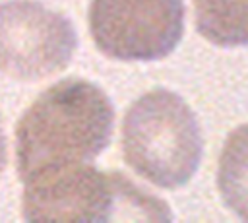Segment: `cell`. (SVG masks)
<instances>
[{
	"mask_svg": "<svg viewBox=\"0 0 248 223\" xmlns=\"http://www.w3.org/2000/svg\"><path fill=\"white\" fill-rule=\"evenodd\" d=\"M114 109L103 89L81 78L62 80L45 89L16 128L19 178L91 163L110 143Z\"/></svg>",
	"mask_w": 248,
	"mask_h": 223,
	"instance_id": "6da1fadb",
	"label": "cell"
},
{
	"mask_svg": "<svg viewBox=\"0 0 248 223\" xmlns=\"http://www.w3.org/2000/svg\"><path fill=\"white\" fill-rule=\"evenodd\" d=\"M27 221H169L167 202L116 171L91 163L37 173L25 180Z\"/></svg>",
	"mask_w": 248,
	"mask_h": 223,
	"instance_id": "7a4b0ae2",
	"label": "cell"
},
{
	"mask_svg": "<svg viewBox=\"0 0 248 223\" xmlns=\"http://www.w3.org/2000/svg\"><path fill=\"white\" fill-rule=\"evenodd\" d=\"M202 151L200 122L176 93L151 89L126 111L122 155L147 182L165 190L184 186L196 175Z\"/></svg>",
	"mask_w": 248,
	"mask_h": 223,
	"instance_id": "3957f363",
	"label": "cell"
},
{
	"mask_svg": "<svg viewBox=\"0 0 248 223\" xmlns=\"http://www.w3.org/2000/svg\"><path fill=\"white\" fill-rule=\"evenodd\" d=\"M89 33L116 60H161L184 33V0H91Z\"/></svg>",
	"mask_w": 248,
	"mask_h": 223,
	"instance_id": "277c9868",
	"label": "cell"
},
{
	"mask_svg": "<svg viewBox=\"0 0 248 223\" xmlns=\"http://www.w3.org/2000/svg\"><path fill=\"white\" fill-rule=\"evenodd\" d=\"M78 47L72 21L35 0L0 4V72L25 81L62 72Z\"/></svg>",
	"mask_w": 248,
	"mask_h": 223,
	"instance_id": "5b68a950",
	"label": "cell"
},
{
	"mask_svg": "<svg viewBox=\"0 0 248 223\" xmlns=\"http://www.w3.org/2000/svg\"><path fill=\"white\" fill-rule=\"evenodd\" d=\"M198 33L217 47L248 45V0H194Z\"/></svg>",
	"mask_w": 248,
	"mask_h": 223,
	"instance_id": "8992f818",
	"label": "cell"
},
{
	"mask_svg": "<svg viewBox=\"0 0 248 223\" xmlns=\"http://www.w3.org/2000/svg\"><path fill=\"white\" fill-rule=\"evenodd\" d=\"M217 186L225 204L248 221V124L229 134L219 157Z\"/></svg>",
	"mask_w": 248,
	"mask_h": 223,
	"instance_id": "52a82bcc",
	"label": "cell"
},
{
	"mask_svg": "<svg viewBox=\"0 0 248 223\" xmlns=\"http://www.w3.org/2000/svg\"><path fill=\"white\" fill-rule=\"evenodd\" d=\"M6 163H8V149H6V136L2 128V116H0V175L6 169Z\"/></svg>",
	"mask_w": 248,
	"mask_h": 223,
	"instance_id": "ba28073f",
	"label": "cell"
}]
</instances>
